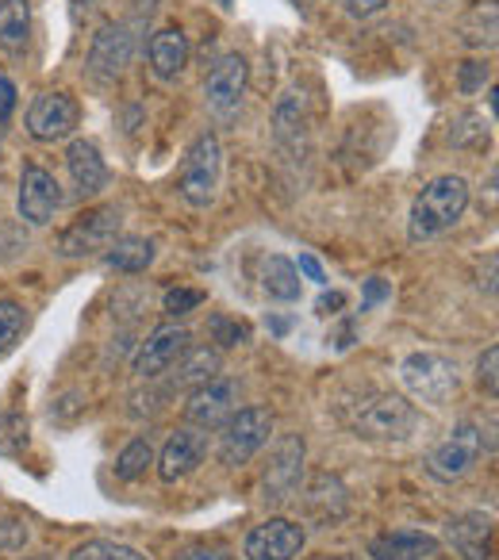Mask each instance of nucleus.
<instances>
[{"label":"nucleus","mask_w":499,"mask_h":560,"mask_svg":"<svg viewBox=\"0 0 499 560\" xmlns=\"http://www.w3.org/2000/svg\"><path fill=\"white\" fill-rule=\"evenodd\" d=\"M70 4H73V9H93L96 0H70Z\"/></svg>","instance_id":"c03bdc74"},{"label":"nucleus","mask_w":499,"mask_h":560,"mask_svg":"<svg viewBox=\"0 0 499 560\" xmlns=\"http://www.w3.org/2000/svg\"><path fill=\"white\" fill-rule=\"evenodd\" d=\"M373 560H430L438 557V537L419 534V529H392L369 541Z\"/></svg>","instance_id":"6ab92c4d"},{"label":"nucleus","mask_w":499,"mask_h":560,"mask_svg":"<svg viewBox=\"0 0 499 560\" xmlns=\"http://www.w3.org/2000/svg\"><path fill=\"white\" fill-rule=\"evenodd\" d=\"M297 272H304V277H307V280H315V284H327V272H323V265L315 261L312 254H300Z\"/></svg>","instance_id":"a19ab883"},{"label":"nucleus","mask_w":499,"mask_h":560,"mask_svg":"<svg viewBox=\"0 0 499 560\" xmlns=\"http://www.w3.org/2000/svg\"><path fill=\"white\" fill-rule=\"evenodd\" d=\"M200 304H204V292L200 289H170L162 296V312L170 315V319H181V315L196 312Z\"/></svg>","instance_id":"473e14b6"},{"label":"nucleus","mask_w":499,"mask_h":560,"mask_svg":"<svg viewBox=\"0 0 499 560\" xmlns=\"http://www.w3.org/2000/svg\"><path fill=\"white\" fill-rule=\"evenodd\" d=\"M216 4H219V9H231V0H216Z\"/></svg>","instance_id":"a18cd8bd"},{"label":"nucleus","mask_w":499,"mask_h":560,"mask_svg":"<svg viewBox=\"0 0 499 560\" xmlns=\"http://www.w3.org/2000/svg\"><path fill=\"white\" fill-rule=\"evenodd\" d=\"M343 304H346L343 292H323V296H320V312H323V315H335Z\"/></svg>","instance_id":"79ce46f5"},{"label":"nucleus","mask_w":499,"mask_h":560,"mask_svg":"<svg viewBox=\"0 0 499 560\" xmlns=\"http://www.w3.org/2000/svg\"><path fill=\"white\" fill-rule=\"evenodd\" d=\"M415 427H419V411L392 392H373L353 411V430L369 442H404V438L415 434Z\"/></svg>","instance_id":"7ed1b4c3"},{"label":"nucleus","mask_w":499,"mask_h":560,"mask_svg":"<svg viewBox=\"0 0 499 560\" xmlns=\"http://www.w3.org/2000/svg\"><path fill=\"white\" fill-rule=\"evenodd\" d=\"M468 208V180L465 177H434L430 185L419 188V196L411 200L407 211V238L411 242H430L438 234L453 231L461 223Z\"/></svg>","instance_id":"f257e3e1"},{"label":"nucleus","mask_w":499,"mask_h":560,"mask_svg":"<svg viewBox=\"0 0 499 560\" xmlns=\"http://www.w3.org/2000/svg\"><path fill=\"white\" fill-rule=\"evenodd\" d=\"M399 381H404V388L411 392L419 404H430V407L450 404L461 388L457 365H453L450 358H442V353H430V350H419V353H411V358H404Z\"/></svg>","instance_id":"20e7f679"},{"label":"nucleus","mask_w":499,"mask_h":560,"mask_svg":"<svg viewBox=\"0 0 499 560\" xmlns=\"http://www.w3.org/2000/svg\"><path fill=\"white\" fill-rule=\"evenodd\" d=\"M154 254H158V246L150 238L127 234V238H116L104 249V265L116 272H147L150 265H154Z\"/></svg>","instance_id":"393cba45"},{"label":"nucleus","mask_w":499,"mask_h":560,"mask_svg":"<svg viewBox=\"0 0 499 560\" xmlns=\"http://www.w3.org/2000/svg\"><path fill=\"white\" fill-rule=\"evenodd\" d=\"M262 292L269 300H281V304H297L304 284H300L297 261H289L285 254H269L262 261Z\"/></svg>","instance_id":"5701e85b"},{"label":"nucleus","mask_w":499,"mask_h":560,"mask_svg":"<svg viewBox=\"0 0 499 560\" xmlns=\"http://www.w3.org/2000/svg\"><path fill=\"white\" fill-rule=\"evenodd\" d=\"M32 43V0H0V47L24 55Z\"/></svg>","instance_id":"b1692460"},{"label":"nucleus","mask_w":499,"mask_h":560,"mask_svg":"<svg viewBox=\"0 0 499 560\" xmlns=\"http://www.w3.org/2000/svg\"><path fill=\"white\" fill-rule=\"evenodd\" d=\"M12 108H16V85H12V81L0 73V124L12 116Z\"/></svg>","instance_id":"58836bf2"},{"label":"nucleus","mask_w":499,"mask_h":560,"mask_svg":"<svg viewBox=\"0 0 499 560\" xmlns=\"http://www.w3.org/2000/svg\"><path fill=\"white\" fill-rule=\"evenodd\" d=\"M188 346H193V335L185 327H177V323H165V327L150 330L147 342H139V350L131 358V373L139 381H158V376L170 373L185 358Z\"/></svg>","instance_id":"9d476101"},{"label":"nucleus","mask_w":499,"mask_h":560,"mask_svg":"<svg viewBox=\"0 0 499 560\" xmlns=\"http://www.w3.org/2000/svg\"><path fill=\"white\" fill-rule=\"evenodd\" d=\"M24 330H27V307L20 300L4 296L0 300V358L16 350Z\"/></svg>","instance_id":"c85d7f7f"},{"label":"nucleus","mask_w":499,"mask_h":560,"mask_svg":"<svg viewBox=\"0 0 499 560\" xmlns=\"http://www.w3.org/2000/svg\"><path fill=\"white\" fill-rule=\"evenodd\" d=\"M173 560H234L227 549H219V545H185V549L177 552Z\"/></svg>","instance_id":"c9c22d12"},{"label":"nucleus","mask_w":499,"mask_h":560,"mask_svg":"<svg viewBox=\"0 0 499 560\" xmlns=\"http://www.w3.org/2000/svg\"><path fill=\"white\" fill-rule=\"evenodd\" d=\"M234 411H239V381L211 376V381H204L200 388L188 392L185 422L196 430H219Z\"/></svg>","instance_id":"f8f14e48"},{"label":"nucleus","mask_w":499,"mask_h":560,"mask_svg":"<svg viewBox=\"0 0 499 560\" xmlns=\"http://www.w3.org/2000/svg\"><path fill=\"white\" fill-rule=\"evenodd\" d=\"M246 81H250V66L239 50L219 58L208 78H204V104H208L211 116H219V119L239 116L242 96H246Z\"/></svg>","instance_id":"1a4fd4ad"},{"label":"nucleus","mask_w":499,"mask_h":560,"mask_svg":"<svg viewBox=\"0 0 499 560\" xmlns=\"http://www.w3.org/2000/svg\"><path fill=\"white\" fill-rule=\"evenodd\" d=\"M223 185V147L216 131H200L188 142L177 170V192L188 208H211Z\"/></svg>","instance_id":"f03ea898"},{"label":"nucleus","mask_w":499,"mask_h":560,"mask_svg":"<svg viewBox=\"0 0 499 560\" xmlns=\"http://www.w3.org/2000/svg\"><path fill=\"white\" fill-rule=\"evenodd\" d=\"M392 296V289L384 284L381 277H373V280H365V300H361V312H369V307H376L381 300H388Z\"/></svg>","instance_id":"4c0bfd02"},{"label":"nucleus","mask_w":499,"mask_h":560,"mask_svg":"<svg viewBox=\"0 0 499 560\" xmlns=\"http://www.w3.org/2000/svg\"><path fill=\"white\" fill-rule=\"evenodd\" d=\"M388 0H346V12L350 16H358V20H365V16H373V12H381Z\"/></svg>","instance_id":"ea45409f"},{"label":"nucleus","mask_w":499,"mask_h":560,"mask_svg":"<svg viewBox=\"0 0 499 560\" xmlns=\"http://www.w3.org/2000/svg\"><path fill=\"white\" fill-rule=\"evenodd\" d=\"M70 560H150V557H142L139 549H131V545H124V541H104V537H96V541L78 545V549L70 552Z\"/></svg>","instance_id":"7c9ffc66"},{"label":"nucleus","mask_w":499,"mask_h":560,"mask_svg":"<svg viewBox=\"0 0 499 560\" xmlns=\"http://www.w3.org/2000/svg\"><path fill=\"white\" fill-rule=\"evenodd\" d=\"M119 226L124 215L119 208H93L78 219L73 226H66L62 242H58V254L62 257H89V254H104L112 242L119 238Z\"/></svg>","instance_id":"9b49d317"},{"label":"nucleus","mask_w":499,"mask_h":560,"mask_svg":"<svg viewBox=\"0 0 499 560\" xmlns=\"http://www.w3.org/2000/svg\"><path fill=\"white\" fill-rule=\"evenodd\" d=\"M274 434V411L269 407H239L219 427V460L227 468H242L262 453V445Z\"/></svg>","instance_id":"39448f33"},{"label":"nucleus","mask_w":499,"mask_h":560,"mask_svg":"<svg viewBox=\"0 0 499 560\" xmlns=\"http://www.w3.org/2000/svg\"><path fill=\"white\" fill-rule=\"evenodd\" d=\"M20 219L27 226H47L55 219V211L62 208V188H58L55 173L43 170V165L27 162L20 173V192H16Z\"/></svg>","instance_id":"4468645a"},{"label":"nucleus","mask_w":499,"mask_h":560,"mask_svg":"<svg viewBox=\"0 0 499 560\" xmlns=\"http://www.w3.org/2000/svg\"><path fill=\"white\" fill-rule=\"evenodd\" d=\"M135 58V32L127 24H101L89 47V73L96 81H116Z\"/></svg>","instance_id":"2eb2a0df"},{"label":"nucleus","mask_w":499,"mask_h":560,"mask_svg":"<svg viewBox=\"0 0 499 560\" xmlns=\"http://www.w3.org/2000/svg\"><path fill=\"white\" fill-rule=\"evenodd\" d=\"M150 465H154V445H150L147 438H135V442H127L124 453L116 457V480L139 483Z\"/></svg>","instance_id":"cd10ccee"},{"label":"nucleus","mask_w":499,"mask_h":560,"mask_svg":"<svg viewBox=\"0 0 499 560\" xmlns=\"http://www.w3.org/2000/svg\"><path fill=\"white\" fill-rule=\"evenodd\" d=\"M147 58H150V70H154V78H162V81L181 78V73H185V66H188V58H193L188 35L181 32V27H162V32L150 35Z\"/></svg>","instance_id":"a211bd4d"},{"label":"nucleus","mask_w":499,"mask_h":560,"mask_svg":"<svg viewBox=\"0 0 499 560\" xmlns=\"http://www.w3.org/2000/svg\"><path fill=\"white\" fill-rule=\"evenodd\" d=\"M304 526L292 518H266L250 529L246 541H242V552L246 560H297L304 552Z\"/></svg>","instance_id":"ddd939ff"},{"label":"nucleus","mask_w":499,"mask_h":560,"mask_svg":"<svg viewBox=\"0 0 499 560\" xmlns=\"http://www.w3.org/2000/svg\"><path fill=\"white\" fill-rule=\"evenodd\" d=\"M208 335H211V342L223 346V350L250 342V327H246V323H239V319H231V315H211V319H208Z\"/></svg>","instance_id":"2f4dec72"},{"label":"nucleus","mask_w":499,"mask_h":560,"mask_svg":"<svg viewBox=\"0 0 499 560\" xmlns=\"http://www.w3.org/2000/svg\"><path fill=\"white\" fill-rule=\"evenodd\" d=\"M266 327L274 330L277 338H285V335H289V330H292V319H277V315H269V319H266Z\"/></svg>","instance_id":"37998d69"},{"label":"nucleus","mask_w":499,"mask_h":560,"mask_svg":"<svg viewBox=\"0 0 499 560\" xmlns=\"http://www.w3.org/2000/svg\"><path fill=\"white\" fill-rule=\"evenodd\" d=\"M476 384H480L488 396L499 392V346H488V350L480 353V361H476Z\"/></svg>","instance_id":"72a5a7b5"},{"label":"nucleus","mask_w":499,"mask_h":560,"mask_svg":"<svg viewBox=\"0 0 499 560\" xmlns=\"http://www.w3.org/2000/svg\"><path fill=\"white\" fill-rule=\"evenodd\" d=\"M24 124L35 142H62L78 131L81 104L73 101L70 93H55V89H50V93H39L32 104H27Z\"/></svg>","instance_id":"6e6552de"},{"label":"nucleus","mask_w":499,"mask_h":560,"mask_svg":"<svg viewBox=\"0 0 499 560\" xmlns=\"http://www.w3.org/2000/svg\"><path fill=\"white\" fill-rule=\"evenodd\" d=\"M173 369H177V373H173V384H177V388H200L204 381H211V376L219 373V353L193 350V346H188L185 358H181Z\"/></svg>","instance_id":"bb28decb"},{"label":"nucleus","mask_w":499,"mask_h":560,"mask_svg":"<svg viewBox=\"0 0 499 560\" xmlns=\"http://www.w3.org/2000/svg\"><path fill=\"white\" fill-rule=\"evenodd\" d=\"M461 43L473 50H491L496 47V4L491 0H476V9L461 24Z\"/></svg>","instance_id":"a878e982"},{"label":"nucleus","mask_w":499,"mask_h":560,"mask_svg":"<svg viewBox=\"0 0 499 560\" xmlns=\"http://www.w3.org/2000/svg\"><path fill=\"white\" fill-rule=\"evenodd\" d=\"M24 541H27V522H20V518H4L0 522V549H24Z\"/></svg>","instance_id":"f704fd0d"},{"label":"nucleus","mask_w":499,"mask_h":560,"mask_svg":"<svg viewBox=\"0 0 499 560\" xmlns=\"http://www.w3.org/2000/svg\"><path fill=\"white\" fill-rule=\"evenodd\" d=\"M32 442L24 411H0V457H20Z\"/></svg>","instance_id":"c756f323"},{"label":"nucleus","mask_w":499,"mask_h":560,"mask_svg":"<svg viewBox=\"0 0 499 560\" xmlns=\"http://www.w3.org/2000/svg\"><path fill=\"white\" fill-rule=\"evenodd\" d=\"M66 170H70L78 200H93V196H101L104 185H108V165H104L101 150L89 139L70 142V150H66Z\"/></svg>","instance_id":"dca6fc26"},{"label":"nucleus","mask_w":499,"mask_h":560,"mask_svg":"<svg viewBox=\"0 0 499 560\" xmlns=\"http://www.w3.org/2000/svg\"><path fill=\"white\" fill-rule=\"evenodd\" d=\"M27 560H47V557H27Z\"/></svg>","instance_id":"49530a36"},{"label":"nucleus","mask_w":499,"mask_h":560,"mask_svg":"<svg viewBox=\"0 0 499 560\" xmlns=\"http://www.w3.org/2000/svg\"><path fill=\"white\" fill-rule=\"evenodd\" d=\"M488 81V62H465L461 66V93H476Z\"/></svg>","instance_id":"e433bc0d"},{"label":"nucleus","mask_w":499,"mask_h":560,"mask_svg":"<svg viewBox=\"0 0 499 560\" xmlns=\"http://www.w3.org/2000/svg\"><path fill=\"white\" fill-rule=\"evenodd\" d=\"M491 534H496V526L480 511H468L450 522V541L465 560H491Z\"/></svg>","instance_id":"aec40b11"},{"label":"nucleus","mask_w":499,"mask_h":560,"mask_svg":"<svg viewBox=\"0 0 499 560\" xmlns=\"http://www.w3.org/2000/svg\"><path fill=\"white\" fill-rule=\"evenodd\" d=\"M304 438L285 434L277 438V445L269 450L266 472H262V499L269 506H285L289 499H297L300 483H304Z\"/></svg>","instance_id":"423d86ee"},{"label":"nucleus","mask_w":499,"mask_h":560,"mask_svg":"<svg viewBox=\"0 0 499 560\" xmlns=\"http://www.w3.org/2000/svg\"><path fill=\"white\" fill-rule=\"evenodd\" d=\"M204 453H208L204 434H196V430H177V434H170V442L162 445V453H158V476H162L165 483L185 480L188 472L200 468Z\"/></svg>","instance_id":"f3484780"},{"label":"nucleus","mask_w":499,"mask_h":560,"mask_svg":"<svg viewBox=\"0 0 499 560\" xmlns=\"http://www.w3.org/2000/svg\"><path fill=\"white\" fill-rule=\"evenodd\" d=\"M480 453H484V430L476 427V422H457V427L430 450L427 472L442 483H453V480H461V476L473 472Z\"/></svg>","instance_id":"0eeeda50"},{"label":"nucleus","mask_w":499,"mask_h":560,"mask_svg":"<svg viewBox=\"0 0 499 560\" xmlns=\"http://www.w3.org/2000/svg\"><path fill=\"white\" fill-rule=\"evenodd\" d=\"M300 495H304V511L323 526H330V522H338L346 514V488L327 472L312 476V483Z\"/></svg>","instance_id":"4be33fe9"},{"label":"nucleus","mask_w":499,"mask_h":560,"mask_svg":"<svg viewBox=\"0 0 499 560\" xmlns=\"http://www.w3.org/2000/svg\"><path fill=\"white\" fill-rule=\"evenodd\" d=\"M274 139L281 150H289L292 158L304 154V142H307V112L304 101L297 93H285L281 104L274 112Z\"/></svg>","instance_id":"412c9836"}]
</instances>
